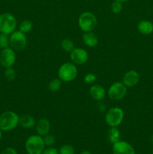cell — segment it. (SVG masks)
I'll return each instance as SVG.
<instances>
[{
	"instance_id": "7a4b0ae2",
	"label": "cell",
	"mask_w": 153,
	"mask_h": 154,
	"mask_svg": "<svg viewBox=\"0 0 153 154\" xmlns=\"http://www.w3.org/2000/svg\"><path fill=\"white\" fill-rule=\"evenodd\" d=\"M58 78L63 82H70L77 77L78 70L76 66L71 62L63 63L58 69Z\"/></svg>"
},
{
	"instance_id": "4dcf8cb0",
	"label": "cell",
	"mask_w": 153,
	"mask_h": 154,
	"mask_svg": "<svg viewBox=\"0 0 153 154\" xmlns=\"http://www.w3.org/2000/svg\"><path fill=\"white\" fill-rule=\"evenodd\" d=\"M80 154H92L91 152H89L88 150H82V152H80Z\"/></svg>"
},
{
	"instance_id": "9a60e30c",
	"label": "cell",
	"mask_w": 153,
	"mask_h": 154,
	"mask_svg": "<svg viewBox=\"0 0 153 154\" xmlns=\"http://www.w3.org/2000/svg\"><path fill=\"white\" fill-rule=\"evenodd\" d=\"M82 40L84 45L88 48H94L98 44V38L93 32H87L82 35Z\"/></svg>"
},
{
	"instance_id": "83f0119b",
	"label": "cell",
	"mask_w": 153,
	"mask_h": 154,
	"mask_svg": "<svg viewBox=\"0 0 153 154\" xmlns=\"http://www.w3.org/2000/svg\"><path fill=\"white\" fill-rule=\"evenodd\" d=\"M41 154H59V152L57 149L52 147H48L47 148L44 149Z\"/></svg>"
},
{
	"instance_id": "4316f807",
	"label": "cell",
	"mask_w": 153,
	"mask_h": 154,
	"mask_svg": "<svg viewBox=\"0 0 153 154\" xmlns=\"http://www.w3.org/2000/svg\"><path fill=\"white\" fill-rule=\"evenodd\" d=\"M97 80V77L93 73H88L84 77V81L87 84H94Z\"/></svg>"
},
{
	"instance_id": "1f68e13d",
	"label": "cell",
	"mask_w": 153,
	"mask_h": 154,
	"mask_svg": "<svg viewBox=\"0 0 153 154\" xmlns=\"http://www.w3.org/2000/svg\"><path fill=\"white\" fill-rule=\"evenodd\" d=\"M115 1H118V2H125L128 1H130V0H115Z\"/></svg>"
},
{
	"instance_id": "836d02e7",
	"label": "cell",
	"mask_w": 153,
	"mask_h": 154,
	"mask_svg": "<svg viewBox=\"0 0 153 154\" xmlns=\"http://www.w3.org/2000/svg\"><path fill=\"white\" fill-rule=\"evenodd\" d=\"M151 141H152V143L153 144V135H152V138H151Z\"/></svg>"
},
{
	"instance_id": "8992f818",
	"label": "cell",
	"mask_w": 153,
	"mask_h": 154,
	"mask_svg": "<svg viewBox=\"0 0 153 154\" xmlns=\"http://www.w3.org/2000/svg\"><path fill=\"white\" fill-rule=\"evenodd\" d=\"M16 19L12 14L4 12L0 14V33L10 35L16 30Z\"/></svg>"
},
{
	"instance_id": "6da1fadb",
	"label": "cell",
	"mask_w": 153,
	"mask_h": 154,
	"mask_svg": "<svg viewBox=\"0 0 153 154\" xmlns=\"http://www.w3.org/2000/svg\"><path fill=\"white\" fill-rule=\"evenodd\" d=\"M20 116L16 112L7 111L0 114V129L3 132L12 131L19 125Z\"/></svg>"
},
{
	"instance_id": "9c48e42d",
	"label": "cell",
	"mask_w": 153,
	"mask_h": 154,
	"mask_svg": "<svg viewBox=\"0 0 153 154\" xmlns=\"http://www.w3.org/2000/svg\"><path fill=\"white\" fill-rule=\"evenodd\" d=\"M16 53L10 47L1 50L0 52V64L4 68L13 67L16 63Z\"/></svg>"
},
{
	"instance_id": "d4e9b609",
	"label": "cell",
	"mask_w": 153,
	"mask_h": 154,
	"mask_svg": "<svg viewBox=\"0 0 153 154\" xmlns=\"http://www.w3.org/2000/svg\"><path fill=\"white\" fill-rule=\"evenodd\" d=\"M123 10V5L122 2L118 1H115L111 4V11L114 14H119L121 13L122 11Z\"/></svg>"
},
{
	"instance_id": "30bf717a",
	"label": "cell",
	"mask_w": 153,
	"mask_h": 154,
	"mask_svg": "<svg viewBox=\"0 0 153 154\" xmlns=\"http://www.w3.org/2000/svg\"><path fill=\"white\" fill-rule=\"evenodd\" d=\"M71 63L76 66H80L87 63L88 60V54L85 49L81 48H75L70 53Z\"/></svg>"
},
{
	"instance_id": "d6a6232c",
	"label": "cell",
	"mask_w": 153,
	"mask_h": 154,
	"mask_svg": "<svg viewBox=\"0 0 153 154\" xmlns=\"http://www.w3.org/2000/svg\"><path fill=\"white\" fill-rule=\"evenodd\" d=\"M2 131L1 129H0V140H1V138H2Z\"/></svg>"
},
{
	"instance_id": "4fadbf2b",
	"label": "cell",
	"mask_w": 153,
	"mask_h": 154,
	"mask_svg": "<svg viewBox=\"0 0 153 154\" xmlns=\"http://www.w3.org/2000/svg\"><path fill=\"white\" fill-rule=\"evenodd\" d=\"M89 94L92 99L100 102L103 101L106 96V90L104 87L100 84H92L89 89Z\"/></svg>"
},
{
	"instance_id": "5b68a950",
	"label": "cell",
	"mask_w": 153,
	"mask_h": 154,
	"mask_svg": "<svg viewBox=\"0 0 153 154\" xmlns=\"http://www.w3.org/2000/svg\"><path fill=\"white\" fill-rule=\"evenodd\" d=\"M124 117V113L121 108L112 107L105 112V123L110 127H118L122 124Z\"/></svg>"
},
{
	"instance_id": "e0dca14e",
	"label": "cell",
	"mask_w": 153,
	"mask_h": 154,
	"mask_svg": "<svg viewBox=\"0 0 153 154\" xmlns=\"http://www.w3.org/2000/svg\"><path fill=\"white\" fill-rule=\"evenodd\" d=\"M137 30L140 33L148 35L153 32V23L148 20H141L137 25Z\"/></svg>"
},
{
	"instance_id": "ba28073f",
	"label": "cell",
	"mask_w": 153,
	"mask_h": 154,
	"mask_svg": "<svg viewBox=\"0 0 153 154\" xmlns=\"http://www.w3.org/2000/svg\"><path fill=\"white\" fill-rule=\"evenodd\" d=\"M127 94V87L122 82L113 83L107 90V95L112 101H119L124 99Z\"/></svg>"
},
{
	"instance_id": "484cf974",
	"label": "cell",
	"mask_w": 153,
	"mask_h": 154,
	"mask_svg": "<svg viewBox=\"0 0 153 154\" xmlns=\"http://www.w3.org/2000/svg\"><path fill=\"white\" fill-rule=\"evenodd\" d=\"M43 139H44V142L45 146L51 147V146H52L54 144H55L56 138L52 135L47 134V135H44V136L43 137Z\"/></svg>"
},
{
	"instance_id": "277c9868",
	"label": "cell",
	"mask_w": 153,
	"mask_h": 154,
	"mask_svg": "<svg viewBox=\"0 0 153 154\" xmlns=\"http://www.w3.org/2000/svg\"><path fill=\"white\" fill-rule=\"evenodd\" d=\"M27 154H41L45 149L43 137L39 135H32L28 137L25 143Z\"/></svg>"
},
{
	"instance_id": "7c38bea8",
	"label": "cell",
	"mask_w": 153,
	"mask_h": 154,
	"mask_svg": "<svg viewBox=\"0 0 153 154\" xmlns=\"http://www.w3.org/2000/svg\"><path fill=\"white\" fill-rule=\"evenodd\" d=\"M140 81V75L136 71L130 70L124 74L122 82L126 87H133Z\"/></svg>"
},
{
	"instance_id": "f546056e",
	"label": "cell",
	"mask_w": 153,
	"mask_h": 154,
	"mask_svg": "<svg viewBox=\"0 0 153 154\" xmlns=\"http://www.w3.org/2000/svg\"><path fill=\"white\" fill-rule=\"evenodd\" d=\"M0 154H17V152L16 151L15 149L12 148V147H8V148L3 150Z\"/></svg>"
},
{
	"instance_id": "e575fe53",
	"label": "cell",
	"mask_w": 153,
	"mask_h": 154,
	"mask_svg": "<svg viewBox=\"0 0 153 154\" xmlns=\"http://www.w3.org/2000/svg\"><path fill=\"white\" fill-rule=\"evenodd\" d=\"M152 154H153V150H152Z\"/></svg>"
},
{
	"instance_id": "44dd1931",
	"label": "cell",
	"mask_w": 153,
	"mask_h": 154,
	"mask_svg": "<svg viewBox=\"0 0 153 154\" xmlns=\"http://www.w3.org/2000/svg\"><path fill=\"white\" fill-rule=\"evenodd\" d=\"M62 81L58 78L51 80L48 84V89L51 92H57L61 89Z\"/></svg>"
},
{
	"instance_id": "2e32d148",
	"label": "cell",
	"mask_w": 153,
	"mask_h": 154,
	"mask_svg": "<svg viewBox=\"0 0 153 154\" xmlns=\"http://www.w3.org/2000/svg\"><path fill=\"white\" fill-rule=\"evenodd\" d=\"M35 119L29 114H23L20 117L19 125L24 129H32L35 126Z\"/></svg>"
},
{
	"instance_id": "f1b7e54d",
	"label": "cell",
	"mask_w": 153,
	"mask_h": 154,
	"mask_svg": "<svg viewBox=\"0 0 153 154\" xmlns=\"http://www.w3.org/2000/svg\"><path fill=\"white\" fill-rule=\"evenodd\" d=\"M97 108H98V110L101 113L106 112V105H105V104L102 101L98 102V103L97 105Z\"/></svg>"
},
{
	"instance_id": "7402d4cb",
	"label": "cell",
	"mask_w": 153,
	"mask_h": 154,
	"mask_svg": "<svg viewBox=\"0 0 153 154\" xmlns=\"http://www.w3.org/2000/svg\"><path fill=\"white\" fill-rule=\"evenodd\" d=\"M4 76L7 81H13L16 78V72L13 67L6 68L4 72Z\"/></svg>"
},
{
	"instance_id": "5bb4252c",
	"label": "cell",
	"mask_w": 153,
	"mask_h": 154,
	"mask_svg": "<svg viewBox=\"0 0 153 154\" xmlns=\"http://www.w3.org/2000/svg\"><path fill=\"white\" fill-rule=\"evenodd\" d=\"M35 130L38 135L44 137V135L49 134L50 130V123L49 120L45 117L39 119L38 121H36L35 124Z\"/></svg>"
},
{
	"instance_id": "3957f363",
	"label": "cell",
	"mask_w": 153,
	"mask_h": 154,
	"mask_svg": "<svg viewBox=\"0 0 153 154\" xmlns=\"http://www.w3.org/2000/svg\"><path fill=\"white\" fill-rule=\"evenodd\" d=\"M98 24L95 15L89 11H84L80 14L78 18V26L83 32H93Z\"/></svg>"
},
{
	"instance_id": "8fae6325",
	"label": "cell",
	"mask_w": 153,
	"mask_h": 154,
	"mask_svg": "<svg viewBox=\"0 0 153 154\" xmlns=\"http://www.w3.org/2000/svg\"><path fill=\"white\" fill-rule=\"evenodd\" d=\"M112 154H136L134 147L127 141H118L112 144Z\"/></svg>"
},
{
	"instance_id": "ffe728a7",
	"label": "cell",
	"mask_w": 153,
	"mask_h": 154,
	"mask_svg": "<svg viewBox=\"0 0 153 154\" xmlns=\"http://www.w3.org/2000/svg\"><path fill=\"white\" fill-rule=\"evenodd\" d=\"M32 28L33 23L31 20H22L20 23V24L19 30L20 32H22L26 34V33L31 32Z\"/></svg>"
},
{
	"instance_id": "cb8c5ba5",
	"label": "cell",
	"mask_w": 153,
	"mask_h": 154,
	"mask_svg": "<svg viewBox=\"0 0 153 154\" xmlns=\"http://www.w3.org/2000/svg\"><path fill=\"white\" fill-rule=\"evenodd\" d=\"M59 154H74L75 150L70 144H64L58 150Z\"/></svg>"
},
{
	"instance_id": "603a6c76",
	"label": "cell",
	"mask_w": 153,
	"mask_h": 154,
	"mask_svg": "<svg viewBox=\"0 0 153 154\" xmlns=\"http://www.w3.org/2000/svg\"><path fill=\"white\" fill-rule=\"evenodd\" d=\"M10 47L9 35L3 33H0V49L2 50Z\"/></svg>"
},
{
	"instance_id": "52a82bcc",
	"label": "cell",
	"mask_w": 153,
	"mask_h": 154,
	"mask_svg": "<svg viewBox=\"0 0 153 154\" xmlns=\"http://www.w3.org/2000/svg\"><path fill=\"white\" fill-rule=\"evenodd\" d=\"M10 47L14 51H20L25 49L27 46V37L25 33L22 32L20 30H15L14 32L9 35Z\"/></svg>"
},
{
	"instance_id": "d6986e66",
	"label": "cell",
	"mask_w": 153,
	"mask_h": 154,
	"mask_svg": "<svg viewBox=\"0 0 153 154\" xmlns=\"http://www.w3.org/2000/svg\"><path fill=\"white\" fill-rule=\"evenodd\" d=\"M61 48L64 51L67 53H70L74 49V43L70 38H64L61 42Z\"/></svg>"
},
{
	"instance_id": "ac0fdd59",
	"label": "cell",
	"mask_w": 153,
	"mask_h": 154,
	"mask_svg": "<svg viewBox=\"0 0 153 154\" xmlns=\"http://www.w3.org/2000/svg\"><path fill=\"white\" fill-rule=\"evenodd\" d=\"M108 141L112 144H115L120 140V131L118 127H110L107 131Z\"/></svg>"
}]
</instances>
